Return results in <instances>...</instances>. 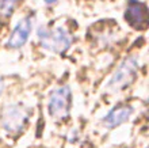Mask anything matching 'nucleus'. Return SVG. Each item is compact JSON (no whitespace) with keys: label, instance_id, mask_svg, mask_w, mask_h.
Segmentation results:
<instances>
[{"label":"nucleus","instance_id":"9","mask_svg":"<svg viewBox=\"0 0 149 148\" xmlns=\"http://www.w3.org/2000/svg\"><path fill=\"white\" fill-rule=\"evenodd\" d=\"M1 93H3V80L0 79V95H1Z\"/></svg>","mask_w":149,"mask_h":148},{"label":"nucleus","instance_id":"4","mask_svg":"<svg viewBox=\"0 0 149 148\" xmlns=\"http://www.w3.org/2000/svg\"><path fill=\"white\" fill-rule=\"evenodd\" d=\"M29 122V113L23 106L18 103H10L4 107L1 116V125L6 132L18 135L24 129Z\"/></svg>","mask_w":149,"mask_h":148},{"label":"nucleus","instance_id":"1","mask_svg":"<svg viewBox=\"0 0 149 148\" xmlns=\"http://www.w3.org/2000/svg\"><path fill=\"white\" fill-rule=\"evenodd\" d=\"M39 45L53 53H64L69 49L72 43V37L67 29L61 27H47L39 26L37 30Z\"/></svg>","mask_w":149,"mask_h":148},{"label":"nucleus","instance_id":"2","mask_svg":"<svg viewBox=\"0 0 149 148\" xmlns=\"http://www.w3.org/2000/svg\"><path fill=\"white\" fill-rule=\"evenodd\" d=\"M138 71V60L134 56H129L117 67L107 83V90L111 93H118L129 87L134 82Z\"/></svg>","mask_w":149,"mask_h":148},{"label":"nucleus","instance_id":"10","mask_svg":"<svg viewBox=\"0 0 149 148\" xmlns=\"http://www.w3.org/2000/svg\"><path fill=\"white\" fill-rule=\"evenodd\" d=\"M56 1H57V0H46L47 4H53V3H56Z\"/></svg>","mask_w":149,"mask_h":148},{"label":"nucleus","instance_id":"6","mask_svg":"<svg viewBox=\"0 0 149 148\" xmlns=\"http://www.w3.org/2000/svg\"><path fill=\"white\" fill-rule=\"evenodd\" d=\"M125 20L133 29H145L148 25V7L140 0H129L125 10Z\"/></svg>","mask_w":149,"mask_h":148},{"label":"nucleus","instance_id":"3","mask_svg":"<svg viewBox=\"0 0 149 148\" xmlns=\"http://www.w3.org/2000/svg\"><path fill=\"white\" fill-rule=\"evenodd\" d=\"M72 106V91L69 86H60L49 95L47 110L53 118L64 120L69 116Z\"/></svg>","mask_w":149,"mask_h":148},{"label":"nucleus","instance_id":"7","mask_svg":"<svg viewBox=\"0 0 149 148\" xmlns=\"http://www.w3.org/2000/svg\"><path fill=\"white\" fill-rule=\"evenodd\" d=\"M132 114H133V107L129 105L121 103V105L113 107L103 117L102 122L106 128L114 129V128H117V126H119V125H122L123 122H126V121L132 117Z\"/></svg>","mask_w":149,"mask_h":148},{"label":"nucleus","instance_id":"8","mask_svg":"<svg viewBox=\"0 0 149 148\" xmlns=\"http://www.w3.org/2000/svg\"><path fill=\"white\" fill-rule=\"evenodd\" d=\"M22 0H0V15L10 16Z\"/></svg>","mask_w":149,"mask_h":148},{"label":"nucleus","instance_id":"5","mask_svg":"<svg viewBox=\"0 0 149 148\" xmlns=\"http://www.w3.org/2000/svg\"><path fill=\"white\" fill-rule=\"evenodd\" d=\"M33 25H34V16L27 15L23 16L20 20H18L16 26L14 27L11 35L7 39V48L10 49H19L27 42L29 37L31 34Z\"/></svg>","mask_w":149,"mask_h":148}]
</instances>
